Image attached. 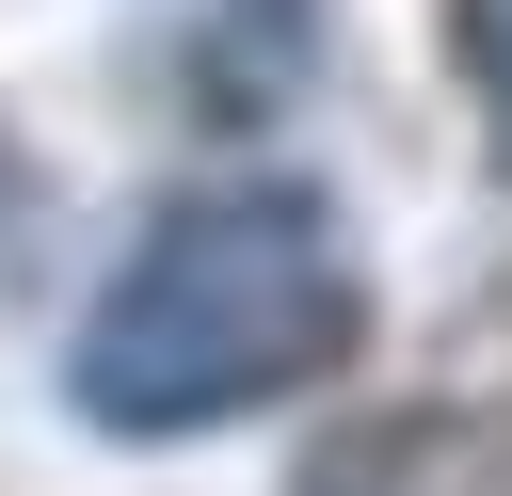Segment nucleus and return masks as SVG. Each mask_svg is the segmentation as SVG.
Instances as JSON below:
<instances>
[{
    "mask_svg": "<svg viewBox=\"0 0 512 496\" xmlns=\"http://www.w3.org/2000/svg\"><path fill=\"white\" fill-rule=\"evenodd\" d=\"M352 352H368V256H352L336 192L224 176V192H176L96 272L64 400L128 448H176V432H240V416L336 384Z\"/></svg>",
    "mask_w": 512,
    "mask_h": 496,
    "instance_id": "obj_1",
    "label": "nucleus"
},
{
    "mask_svg": "<svg viewBox=\"0 0 512 496\" xmlns=\"http://www.w3.org/2000/svg\"><path fill=\"white\" fill-rule=\"evenodd\" d=\"M448 464H464V416H352L304 448L288 496H448Z\"/></svg>",
    "mask_w": 512,
    "mask_h": 496,
    "instance_id": "obj_2",
    "label": "nucleus"
},
{
    "mask_svg": "<svg viewBox=\"0 0 512 496\" xmlns=\"http://www.w3.org/2000/svg\"><path fill=\"white\" fill-rule=\"evenodd\" d=\"M448 64L480 96V160L512 176V0H448Z\"/></svg>",
    "mask_w": 512,
    "mask_h": 496,
    "instance_id": "obj_3",
    "label": "nucleus"
},
{
    "mask_svg": "<svg viewBox=\"0 0 512 496\" xmlns=\"http://www.w3.org/2000/svg\"><path fill=\"white\" fill-rule=\"evenodd\" d=\"M448 496H512V400L464 416V480H448Z\"/></svg>",
    "mask_w": 512,
    "mask_h": 496,
    "instance_id": "obj_4",
    "label": "nucleus"
}]
</instances>
